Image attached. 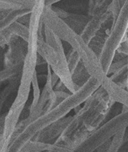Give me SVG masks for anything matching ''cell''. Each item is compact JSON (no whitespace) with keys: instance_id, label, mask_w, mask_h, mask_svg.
I'll return each mask as SVG.
<instances>
[{"instance_id":"1","label":"cell","mask_w":128,"mask_h":152,"mask_svg":"<svg viewBox=\"0 0 128 152\" xmlns=\"http://www.w3.org/2000/svg\"><path fill=\"white\" fill-rule=\"evenodd\" d=\"M101 86L98 80L90 77L82 86L70 93L62 101L31 122L24 120L18 122L15 129L8 146L7 152H19L23 147L53 124L66 117L72 110L83 104L87 98Z\"/></svg>"},{"instance_id":"18","label":"cell","mask_w":128,"mask_h":152,"mask_svg":"<svg viewBox=\"0 0 128 152\" xmlns=\"http://www.w3.org/2000/svg\"><path fill=\"white\" fill-rule=\"evenodd\" d=\"M61 1H62V0H46L45 4H46V6H53V4H56Z\"/></svg>"},{"instance_id":"14","label":"cell","mask_w":128,"mask_h":152,"mask_svg":"<svg viewBox=\"0 0 128 152\" xmlns=\"http://www.w3.org/2000/svg\"><path fill=\"white\" fill-rule=\"evenodd\" d=\"M53 143H45L31 140L24 145L19 152H45L53 149Z\"/></svg>"},{"instance_id":"3","label":"cell","mask_w":128,"mask_h":152,"mask_svg":"<svg viewBox=\"0 0 128 152\" xmlns=\"http://www.w3.org/2000/svg\"><path fill=\"white\" fill-rule=\"evenodd\" d=\"M42 22L45 26L54 32L62 41L69 44L80 58L90 77L95 79L102 85L108 76L105 73L99 58L80 35L74 31L58 15L51 6H46L44 10Z\"/></svg>"},{"instance_id":"12","label":"cell","mask_w":128,"mask_h":152,"mask_svg":"<svg viewBox=\"0 0 128 152\" xmlns=\"http://www.w3.org/2000/svg\"><path fill=\"white\" fill-rule=\"evenodd\" d=\"M111 0H88L87 15L93 17L107 12Z\"/></svg>"},{"instance_id":"9","label":"cell","mask_w":128,"mask_h":152,"mask_svg":"<svg viewBox=\"0 0 128 152\" xmlns=\"http://www.w3.org/2000/svg\"><path fill=\"white\" fill-rule=\"evenodd\" d=\"M101 87L106 92L110 99L115 103H119L121 106L128 107V93L127 90L118 85L107 77Z\"/></svg>"},{"instance_id":"7","label":"cell","mask_w":128,"mask_h":152,"mask_svg":"<svg viewBox=\"0 0 128 152\" xmlns=\"http://www.w3.org/2000/svg\"><path fill=\"white\" fill-rule=\"evenodd\" d=\"M114 22V19L112 13L108 10L105 13L90 18L79 35L82 39L89 45L90 41L99 33L103 27L111 28Z\"/></svg>"},{"instance_id":"10","label":"cell","mask_w":128,"mask_h":152,"mask_svg":"<svg viewBox=\"0 0 128 152\" xmlns=\"http://www.w3.org/2000/svg\"><path fill=\"white\" fill-rule=\"evenodd\" d=\"M127 128H123L118 131L116 134L100 145L95 152H119L125 140Z\"/></svg>"},{"instance_id":"2","label":"cell","mask_w":128,"mask_h":152,"mask_svg":"<svg viewBox=\"0 0 128 152\" xmlns=\"http://www.w3.org/2000/svg\"><path fill=\"white\" fill-rule=\"evenodd\" d=\"M115 104L100 86L83 103V106L71 116V121L64 132L53 143L66 151L79 143L104 123Z\"/></svg>"},{"instance_id":"16","label":"cell","mask_w":128,"mask_h":152,"mask_svg":"<svg viewBox=\"0 0 128 152\" xmlns=\"http://www.w3.org/2000/svg\"><path fill=\"white\" fill-rule=\"evenodd\" d=\"M126 1L127 0H111V4H110L109 7H108V10L112 13L114 20H116L121 8L124 5Z\"/></svg>"},{"instance_id":"8","label":"cell","mask_w":128,"mask_h":152,"mask_svg":"<svg viewBox=\"0 0 128 152\" xmlns=\"http://www.w3.org/2000/svg\"><path fill=\"white\" fill-rule=\"evenodd\" d=\"M71 116H66L56 123L40 132L33 140L45 143H53L64 132L65 128L71 121Z\"/></svg>"},{"instance_id":"4","label":"cell","mask_w":128,"mask_h":152,"mask_svg":"<svg viewBox=\"0 0 128 152\" xmlns=\"http://www.w3.org/2000/svg\"><path fill=\"white\" fill-rule=\"evenodd\" d=\"M42 32L43 35L40 34L37 44L39 56L47 63L69 93H74L77 89L73 82L68 66L63 41L45 25Z\"/></svg>"},{"instance_id":"6","label":"cell","mask_w":128,"mask_h":152,"mask_svg":"<svg viewBox=\"0 0 128 152\" xmlns=\"http://www.w3.org/2000/svg\"><path fill=\"white\" fill-rule=\"evenodd\" d=\"M127 34L128 0L121 8L99 55V60L106 75L118 48L127 39Z\"/></svg>"},{"instance_id":"5","label":"cell","mask_w":128,"mask_h":152,"mask_svg":"<svg viewBox=\"0 0 128 152\" xmlns=\"http://www.w3.org/2000/svg\"><path fill=\"white\" fill-rule=\"evenodd\" d=\"M128 127V108L122 106L119 114L104 122L88 136L73 145L68 152H95L121 129Z\"/></svg>"},{"instance_id":"15","label":"cell","mask_w":128,"mask_h":152,"mask_svg":"<svg viewBox=\"0 0 128 152\" xmlns=\"http://www.w3.org/2000/svg\"><path fill=\"white\" fill-rule=\"evenodd\" d=\"M23 64L4 68L2 70H0V85L6 81L12 80L19 73H21Z\"/></svg>"},{"instance_id":"13","label":"cell","mask_w":128,"mask_h":152,"mask_svg":"<svg viewBox=\"0 0 128 152\" xmlns=\"http://www.w3.org/2000/svg\"><path fill=\"white\" fill-rule=\"evenodd\" d=\"M31 10H15L9 11L6 17L0 20V31L7 28L14 22L19 20L20 18L30 14Z\"/></svg>"},{"instance_id":"19","label":"cell","mask_w":128,"mask_h":152,"mask_svg":"<svg viewBox=\"0 0 128 152\" xmlns=\"http://www.w3.org/2000/svg\"><path fill=\"white\" fill-rule=\"evenodd\" d=\"M127 42H128V34H127ZM127 72H128V53H127ZM126 90H127L128 93V75H127V87H126Z\"/></svg>"},{"instance_id":"17","label":"cell","mask_w":128,"mask_h":152,"mask_svg":"<svg viewBox=\"0 0 128 152\" xmlns=\"http://www.w3.org/2000/svg\"><path fill=\"white\" fill-rule=\"evenodd\" d=\"M15 85L13 84V82H12V83H10L9 85L1 91V94H0V111H1L2 106H4V102L7 100V97L9 96L11 92L12 91Z\"/></svg>"},{"instance_id":"11","label":"cell","mask_w":128,"mask_h":152,"mask_svg":"<svg viewBox=\"0 0 128 152\" xmlns=\"http://www.w3.org/2000/svg\"><path fill=\"white\" fill-rule=\"evenodd\" d=\"M34 2V0H0V12L15 10H31Z\"/></svg>"}]
</instances>
